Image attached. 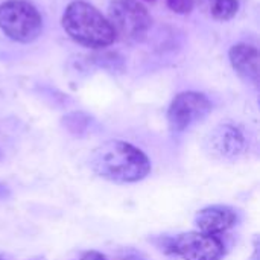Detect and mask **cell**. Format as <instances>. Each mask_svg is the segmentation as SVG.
Wrapping results in <instances>:
<instances>
[{"instance_id":"6da1fadb","label":"cell","mask_w":260,"mask_h":260,"mask_svg":"<svg viewBox=\"0 0 260 260\" xmlns=\"http://www.w3.org/2000/svg\"><path fill=\"white\" fill-rule=\"evenodd\" d=\"M91 171L113 183H137L151 172V161L146 154L131 143L110 140L98 146L90 157Z\"/></svg>"},{"instance_id":"7a4b0ae2","label":"cell","mask_w":260,"mask_h":260,"mask_svg":"<svg viewBox=\"0 0 260 260\" xmlns=\"http://www.w3.org/2000/svg\"><path fill=\"white\" fill-rule=\"evenodd\" d=\"M62 27L73 41L91 49L107 47L116 40L108 18L93 5L82 0L72 2L66 8Z\"/></svg>"},{"instance_id":"3957f363","label":"cell","mask_w":260,"mask_h":260,"mask_svg":"<svg viewBox=\"0 0 260 260\" xmlns=\"http://www.w3.org/2000/svg\"><path fill=\"white\" fill-rule=\"evenodd\" d=\"M0 29L17 43H32L41 35L43 18L26 0H8L0 5Z\"/></svg>"},{"instance_id":"277c9868","label":"cell","mask_w":260,"mask_h":260,"mask_svg":"<svg viewBox=\"0 0 260 260\" xmlns=\"http://www.w3.org/2000/svg\"><path fill=\"white\" fill-rule=\"evenodd\" d=\"M108 21L122 40H142L151 27V15L139 0H111Z\"/></svg>"},{"instance_id":"5b68a950","label":"cell","mask_w":260,"mask_h":260,"mask_svg":"<svg viewBox=\"0 0 260 260\" xmlns=\"http://www.w3.org/2000/svg\"><path fill=\"white\" fill-rule=\"evenodd\" d=\"M161 250L183 260H221L225 254V245L219 236L201 232L181 233L177 238L166 239Z\"/></svg>"},{"instance_id":"8992f818","label":"cell","mask_w":260,"mask_h":260,"mask_svg":"<svg viewBox=\"0 0 260 260\" xmlns=\"http://www.w3.org/2000/svg\"><path fill=\"white\" fill-rule=\"evenodd\" d=\"M212 111L209 98L198 91H183L174 98L168 110V123L172 133H183L201 122Z\"/></svg>"},{"instance_id":"52a82bcc","label":"cell","mask_w":260,"mask_h":260,"mask_svg":"<svg viewBox=\"0 0 260 260\" xmlns=\"http://www.w3.org/2000/svg\"><path fill=\"white\" fill-rule=\"evenodd\" d=\"M239 221L235 209L229 206H209L195 216V224L201 233L218 236L233 229Z\"/></svg>"},{"instance_id":"ba28073f","label":"cell","mask_w":260,"mask_h":260,"mask_svg":"<svg viewBox=\"0 0 260 260\" xmlns=\"http://www.w3.org/2000/svg\"><path fill=\"white\" fill-rule=\"evenodd\" d=\"M229 58L235 72L245 81L257 85L259 82V50L253 44L239 43L229 52Z\"/></svg>"},{"instance_id":"9c48e42d","label":"cell","mask_w":260,"mask_h":260,"mask_svg":"<svg viewBox=\"0 0 260 260\" xmlns=\"http://www.w3.org/2000/svg\"><path fill=\"white\" fill-rule=\"evenodd\" d=\"M212 146L222 157H236L245 149V137L236 126L221 125L212 134Z\"/></svg>"},{"instance_id":"30bf717a","label":"cell","mask_w":260,"mask_h":260,"mask_svg":"<svg viewBox=\"0 0 260 260\" xmlns=\"http://www.w3.org/2000/svg\"><path fill=\"white\" fill-rule=\"evenodd\" d=\"M197 2L204 14L219 21H227L233 18L239 11L238 0H197Z\"/></svg>"},{"instance_id":"8fae6325","label":"cell","mask_w":260,"mask_h":260,"mask_svg":"<svg viewBox=\"0 0 260 260\" xmlns=\"http://www.w3.org/2000/svg\"><path fill=\"white\" fill-rule=\"evenodd\" d=\"M166 3L177 14H189L195 6V0H166Z\"/></svg>"},{"instance_id":"7c38bea8","label":"cell","mask_w":260,"mask_h":260,"mask_svg":"<svg viewBox=\"0 0 260 260\" xmlns=\"http://www.w3.org/2000/svg\"><path fill=\"white\" fill-rule=\"evenodd\" d=\"M78 260H108L107 259V256H104L102 253H99V251H87V253H84L81 257Z\"/></svg>"},{"instance_id":"4fadbf2b","label":"cell","mask_w":260,"mask_h":260,"mask_svg":"<svg viewBox=\"0 0 260 260\" xmlns=\"http://www.w3.org/2000/svg\"><path fill=\"white\" fill-rule=\"evenodd\" d=\"M6 195H8V190L5 189V186L0 184V198H3V197H6Z\"/></svg>"},{"instance_id":"5bb4252c","label":"cell","mask_w":260,"mask_h":260,"mask_svg":"<svg viewBox=\"0 0 260 260\" xmlns=\"http://www.w3.org/2000/svg\"><path fill=\"white\" fill-rule=\"evenodd\" d=\"M0 260H5V259H3V257H2V256H0ZM35 260H43V259H35Z\"/></svg>"},{"instance_id":"9a60e30c","label":"cell","mask_w":260,"mask_h":260,"mask_svg":"<svg viewBox=\"0 0 260 260\" xmlns=\"http://www.w3.org/2000/svg\"><path fill=\"white\" fill-rule=\"evenodd\" d=\"M148 2H154V0H148Z\"/></svg>"}]
</instances>
